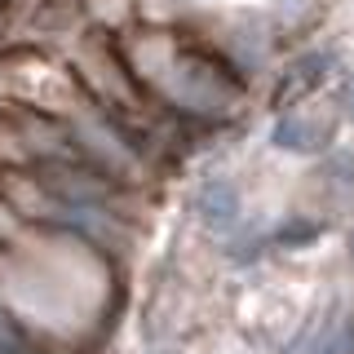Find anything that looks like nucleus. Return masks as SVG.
Returning a JSON list of instances; mask_svg holds the SVG:
<instances>
[{
  "instance_id": "nucleus-1",
  "label": "nucleus",
  "mask_w": 354,
  "mask_h": 354,
  "mask_svg": "<svg viewBox=\"0 0 354 354\" xmlns=\"http://www.w3.org/2000/svg\"><path fill=\"white\" fill-rule=\"evenodd\" d=\"M248 93V80L230 66L213 44H177L173 62L164 66L160 84L151 88V102L186 124H221L230 120Z\"/></svg>"
},
{
  "instance_id": "nucleus-2",
  "label": "nucleus",
  "mask_w": 354,
  "mask_h": 354,
  "mask_svg": "<svg viewBox=\"0 0 354 354\" xmlns=\"http://www.w3.org/2000/svg\"><path fill=\"white\" fill-rule=\"evenodd\" d=\"M213 49L226 58L235 71L243 75V80H257V75L270 66V58H274V31H270V18L266 14H235V18H226L217 27V36L208 40Z\"/></svg>"
},
{
  "instance_id": "nucleus-3",
  "label": "nucleus",
  "mask_w": 354,
  "mask_h": 354,
  "mask_svg": "<svg viewBox=\"0 0 354 354\" xmlns=\"http://www.w3.org/2000/svg\"><path fill=\"white\" fill-rule=\"evenodd\" d=\"M341 71V53L332 44H310V49H297L288 66L279 71V84H274V106H301L306 97H315L332 75Z\"/></svg>"
},
{
  "instance_id": "nucleus-4",
  "label": "nucleus",
  "mask_w": 354,
  "mask_h": 354,
  "mask_svg": "<svg viewBox=\"0 0 354 354\" xmlns=\"http://www.w3.org/2000/svg\"><path fill=\"white\" fill-rule=\"evenodd\" d=\"M332 115H319V111H306V106H288L274 115L270 124V147L283 151V155H324L332 151L337 142H332Z\"/></svg>"
},
{
  "instance_id": "nucleus-5",
  "label": "nucleus",
  "mask_w": 354,
  "mask_h": 354,
  "mask_svg": "<svg viewBox=\"0 0 354 354\" xmlns=\"http://www.w3.org/2000/svg\"><path fill=\"white\" fill-rule=\"evenodd\" d=\"M191 208H195V217H199V226L208 230V235H217V239H226L230 230L239 226L243 217V191H239V182L235 177H204V182L195 186V195H191Z\"/></svg>"
},
{
  "instance_id": "nucleus-6",
  "label": "nucleus",
  "mask_w": 354,
  "mask_h": 354,
  "mask_svg": "<svg viewBox=\"0 0 354 354\" xmlns=\"http://www.w3.org/2000/svg\"><path fill=\"white\" fill-rule=\"evenodd\" d=\"M221 252H226L230 266H252L261 261V252H270V221L261 217H243L226 239H221Z\"/></svg>"
},
{
  "instance_id": "nucleus-7",
  "label": "nucleus",
  "mask_w": 354,
  "mask_h": 354,
  "mask_svg": "<svg viewBox=\"0 0 354 354\" xmlns=\"http://www.w3.org/2000/svg\"><path fill=\"white\" fill-rule=\"evenodd\" d=\"M266 18H270L274 40H297L319 22V0H274Z\"/></svg>"
},
{
  "instance_id": "nucleus-8",
  "label": "nucleus",
  "mask_w": 354,
  "mask_h": 354,
  "mask_svg": "<svg viewBox=\"0 0 354 354\" xmlns=\"http://www.w3.org/2000/svg\"><path fill=\"white\" fill-rule=\"evenodd\" d=\"M324 221L319 217H306V213H288L279 221H270V248L279 252H297V248H310V243H319L324 235Z\"/></svg>"
},
{
  "instance_id": "nucleus-9",
  "label": "nucleus",
  "mask_w": 354,
  "mask_h": 354,
  "mask_svg": "<svg viewBox=\"0 0 354 354\" xmlns=\"http://www.w3.org/2000/svg\"><path fill=\"white\" fill-rule=\"evenodd\" d=\"M315 177L328 186L337 199H354V147H332L319 155Z\"/></svg>"
},
{
  "instance_id": "nucleus-10",
  "label": "nucleus",
  "mask_w": 354,
  "mask_h": 354,
  "mask_svg": "<svg viewBox=\"0 0 354 354\" xmlns=\"http://www.w3.org/2000/svg\"><path fill=\"white\" fill-rule=\"evenodd\" d=\"M315 354H354V315H341L319 332Z\"/></svg>"
},
{
  "instance_id": "nucleus-11",
  "label": "nucleus",
  "mask_w": 354,
  "mask_h": 354,
  "mask_svg": "<svg viewBox=\"0 0 354 354\" xmlns=\"http://www.w3.org/2000/svg\"><path fill=\"white\" fill-rule=\"evenodd\" d=\"M337 115L346 120V124H354V71H346L337 80Z\"/></svg>"
},
{
  "instance_id": "nucleus-12",
  "label": "nucleus",
  "mask_w": 354,
  "mask_h": 354,
  "mask_svg": "<svg viewBox=\"0 0 354 354\" xmlns=\"http://www.w3.org/2000/svg\"><path fill=\"white\" fill-rule=\"evenodd\" d=\"M22 226H27V221H22L14 208H9L5 199H0V248H9V243L18 239V230H22Z\"/></svg>"
},
{
  "instance_id": "nucleus-13",
  "label": "nucleus",
  "mask_w": 354,
  "mask_h": 354,
  "mask_svg": "<svg viewBox=\"0 0 354 354\" xmlns=\"http://www.w3.org/2000/svg\"><path fill=\"white\" fill-rule=\"evenodd\" d=\"M350 257H354V230H350Z\"/></svg>"
},
{
  "instance_id": "nucleus-14",
  "label": "nucleus",
  "mask_w": 354,
  "mask_h": 354,
  "mask_svg": "<svg viewBox=\"0 0 354 354\" xmlns=\"http://www.w3.org/2000/svg\"><path fill=\"white\" fill-rule=\"evenodd\" d=\"M5 5H9V0H0V9H5Z\"/></svg>"
}]
</instances>
